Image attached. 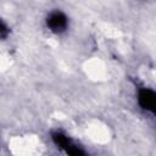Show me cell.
<instances>
[{
  "instance_id": "3",
  "label": "cell",
  "mask_w": 156,
  "mask_h": 156,
  "mask_svg": "<svg viewBox=\"0 0 156 156\" xmlns=\"http://www.w3.org/2000/svg\"><path fill=\"white\" fill-rule=\"evenodd\" d=\"M52 139H54V141L56 143V145H58V146L62 147V149H65V147L71 143V140H69L66 135H63V134H61V133H55V134L52 135Z\"/></svg>"
},
{
  "instance_id": "5",
  "label": "cell",
  "mask_w": 156,
  "mask_h": 156,
  "mask_svg": "<svg viewBox=\"0 0 156 156\" xmlns=\"http://www.w3.org/2000/svg\"><path fill=\"white\" fill-rule=\"evenodd\" d=\"M7 33H9V29H7L6 24L0 20V38L6 37V35H7Z\"/></svg>"
},
{
  "instance_id": "1",
  "label": "cell",
  "mask_w": 156,
  "mask_h": 156,
  "mask_svg": "<svg viewBox=\"0 0 156 156\" xmlns=\"http://www.w3.org/2000/svg\"><path fill=\"white\" fill-rule=\"evenodd\" d=\"M139 104L143 108L149 110L151 112L155 111V106H156V94L150 90V89H143L139 93Z\"/></svg>"
},
{
  "instance_id": "4",
  "label": "cell",
  "mask_w": 156,
  "mask_h": 156,
  "mask_svg": "<svg viewBox=\"0 0 156 156\" xmlns=\"http://www.w3.org/2000/svg\"><path fill=\"white\" fill-rule=\"evenodd\" d=\"M65 150H66V152H67L68 156H87L85 152L82 149H79L76 145H72L71 143L65 147Z\"/></svg>"
},
{
  "instance_id": "2",
  "label": "cell",
  "mask_w": 156,
  "mask_h": 156,
  "mask_svg": "<svg viewBox=\"0 0 156 156\" xmlns=\"http://www.w3.org/2000/svg\"><path fill=\"white\" fill-rule=\"evenodd\" d=\"M48 26L52 32H61L67 26V18L62 12H52L48 17Z\"/></svg>"
}]
</instances>
